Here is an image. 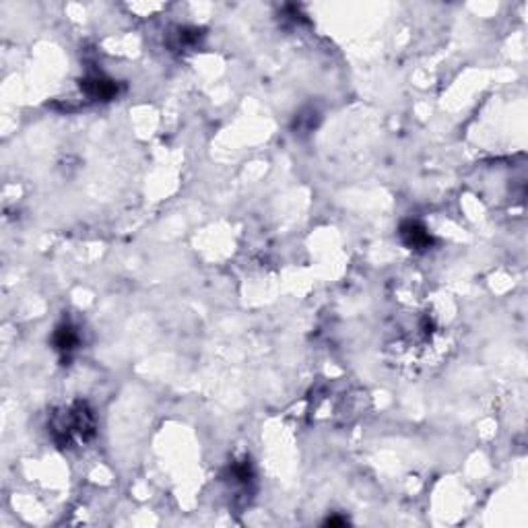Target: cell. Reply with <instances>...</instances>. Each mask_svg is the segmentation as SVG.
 <instances>
[{
    "label": "cell",
    "instance_id": "cell-1",
    "mask_svg": "<svg viewBox=\"0 0 528 528\" xmlns=\"http://www.w3.org/2000/svg\"><path fill=\"white\" fill-rule=\"evenodd\" d=\"M81 87H83V91H85L91 100H111V98L118 93L116 83L106 79V77H100V75L85 79Z\"/></svg>",
    "mask_w": 528,
    "mask_h": 528
},
{
    "label": "cell",
    "instance_id": "cell-2",
    "mask_svg": "<svg viewBox=\"0 0 528 528\" xmlns=\"http://www.w3.org/2000/svg\"><path fill=\"white\" fill-rule=\"evenodd\" d=\"M401 238H403V242H405L409 248H415V250L427 248V246L431 244V235L427 233V229L423 227L421 223H417V221H407V223H403V227H401Z\"/></svg>",
    "mask_w": 528,
    "mask_h": 528
},
{
    "label": "cell",
    "instance_id": "cell-3",
    "mask_svg": "<svg viewBox=\"0 0 528 528\" xmlns=\"http://www.w3.org/2000/svg\"><path fill=\"white\" fill-rule=\"evenodd\" d=\"M77 343H79V336H77V332H75V328L70 324H62V326L56 328V332H54V347H56V351L70 353V351H75Z\"/></svg>",
    "mask_w": 528,
    "mask_h": 528
},
{
    "label": "cell",
    "instance_id": "cell-4",
    "mask_svg": "<svg viewBox=\"0 0 528 528\" xmlns=\"http://www.w3.org/2000/svg\"><path fill=\"white\" fill-rule=\"evenodd\" d=\"M347 520H343V518H328L326 520V525H330V527H336V525H345Z\"/></svg>",
    "mask_w": 528,
    "mask_h": 528
}]
</instances>
